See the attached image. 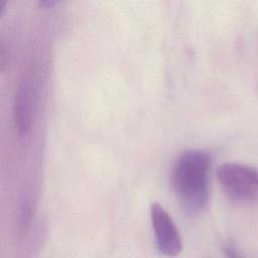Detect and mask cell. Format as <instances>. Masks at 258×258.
Returning a JSON list of instances; mask_svg holds the SVG:
<instances>
[{"label": "cell", "instance_id": "obj_1", "mask_svg": "<svg viewBox=\"0 0 258 258\" xmlns=\"http://www.w3.org/2000/svg\"><path fill=\"white\" fill-rule=\"evenodd\" d=\"M210 167L209 155L198 149L181 152L172 165L171 186L182 206L190 212L203 211L209 203Z\"/></svg>", "mask_w": 258, "mask_h": 258}, {"label": "cell", "instance_id": "obj_2", "mask_svg": "<svg viewBox=\"0 0 258 258\" xmlns=\"http://www.w3.org/2000/svg\"><path fill=\"white\" fill-rule=\"evenodd\" d=\"M224 192L233 201L251 203L258 196V173L256 168L237 162H226L217 171Z\"/></svg>", "mask_w": 258, "mask_h": 258}, {"label": "cell", "instance_id": "obj_3", "mask_svg": "<svg viewBox=\"0 0 258 258\" xmlns=\"http://www.w3.org/2000/svg\"><path fill=\"white\" fill-rule=\"evenodd\" d=\"M150 220L157 250L165 256H176L182 250V240L177 226L168 212L159 204L150 207Z\"/></svg>", "mask_w": 258, "mask_h": 258}, {"label": "cell", "instance_id": "obj_4", "mask_svg": "<svg viewBox=\"0 0 258 258\" xmlns=\"http://www.w3.org/2000/svg\"><path fill=\"white\" fill-rule=\"evenodd\" d=\"M13 118L18 134L25 135L30 127V91L25 80L20 82L15 93Z\"/></svg>", "mask_w": 258, "mask_h": 258}, {"label": "cell", "instance_id": "obj_5", "mask_svg": "<svg viewBox=\"0 0 258 258\" xmlns=\"http://www.w3.org/2000/svg\"><path fill=\"white\" fill-rule=\"evenodd\" d=\"M223 250L225 252V254L227 256H230V257H238V256H241V254L239 253V251L232 245H225L223 247Z\"/></svg>", "mask_w": 258, "mask_h": 258}]
</instances>
